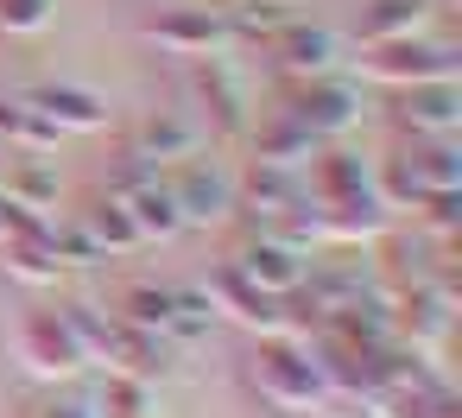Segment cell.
<instances>
[{
  "instance_id": "cell-1",
  "label": "cell",
  "mask_w": 462,
  "mask_h": 418,
  "mask_svg": "<svg viewBox=\"0 0 462 418\" xmlns=\"http://www.w3.org/2000/svg\"><path fill=\"white\" fill-rule=\"evenodd\" d=\"M241 380L279 418H329L336 412V393L323 380V361L298 336H254V348L241 361Z\"/></svg>"
},
{
  "instance_id": "cell-2",
  "label": "cell",
  "mask_w": 462,
  "mask_h": 418,
  "mask_svg": "<svg viewBox=\"0 0 462 418\" xmlns=\"http://www.w3.org/2000/svg\"><path fill=\"white\" fill-rule=\"evenodd\" d=\"M279 115H291L317 146L329 140H348L367 115V96L348 70H329V77H304V83H279Z\"/></svg>"
},
{
  "instance_id": "cell-3",
  "label": "cell",
  "mask_w": 462,
  "mask_h": 418,
  "mask_svg": "<svg viewBox=\"0 0 462 418\" xmlns=\"http://www.w3.org/2000/svg\"><path fill=\"white\" fill-rule=\"evenodd\" d=\"M14 355H20V367H26L32 380H45V386H70V380H83V374L96 367L89 348L77 342L64 304H32V311L20 317V330H14Z\"/></svg>"
},
{
  "instance_id": "cell-4",
  "label": "cell",
  "mask_w": 462,
  "mask_h": 418,
  "mask_svg": "<svg viewBox=\"0 0 462 418\" xmlns=\"http://www.w3.org/2000/svg\"><path fill=\"white\" fill-rule=\"evenodd\" d=\"M462 58L456 45L437 39H393V45H361L355 58V83H386V89H411V83H456Z\"/></svg>"
},
{
  "instance_id": "cell-5",
  "label": "cell",
  "mask_w": 462,
  "mask_h": 418,
  "mask_svg": "<svg viewBox=\"0 0 462 418\" xmlns=\"http://www.w3.org/2000/svg\"><path fill=\"white\" fill-rule=\"evenodd\" d=\"M165 184H171V203H178L184 228H222V222H235V165L216 159V146H203L184 165H171Z\"/></svg>"
},
{
  "instance_id": "cell-6",
  "label": "cell",
  "mask_w": 462,
  "mask_h": 418,
  "mask_svg": "<svg viewBox=\"0 0 462 418\" xmlns=\"http://www.w3.org/2000/svg\"><path fill=\"white\" fill-rule=\"evenodd\" d=\"M209 304H216V317H235V323H247L254 336H298L304 330V317H298V304L291 298H273V292H260L254 279H241L228 260L209 273Z\"/></svg>"
},
{
  "instance_id": "cell-7",
  "label": "cell",
  "mask_w": 462,
  "mask_h": 418,
  "mask_svg": "<svg viewBox=\"0 0 462 418\" xmlns=\"http://www.w3.org/2000/svg\"><path fill=\"white\" fill-rule=\"evenodd\" d=\"M140 39L159 45L165 58H190V64L235 51V33H228V14L222 7H165L159 20L140 26Z\"/></svg>"
},
{
  "instance_id": "cell-8",
  "label": "cell",
  "mask_w": 462,
  "mask_h": 418,
  "mask_svg": "<svg viewBox=\"0 0 462 418\" xmlns=\"http://www.w3.org/2000/svg\"><path fill=\"white\" fill-rule=\"evenodd\" d=\"M203 146H209V134H203V121L184 115V108H146V115H134V127H127V159H140V165H152V172H171V165L197 159Z\"/></svg>"
},
{
  "instance_id": "cell-9",
  "label": "cell",
  "mask_w": 462,
  "mask_h": 418,
  "mask_svg": "<svg viewBox=\"0 0 462 418\" xmlns=\"http://www.w3.org/2000/svg\"><path fill=\"white\" fill-rule=\"evenodd\" d=\"M108 190L127 203V216H134V228H140V241H146V247H152V241L184 235V216H178V203H171L165 172H152V165H140V159H121V172L108 178Z\"/></svg>"
},
{
  "instance_id": "cell-10",
  "label": "cell",
  "mask_w": 462,
  "mask_h": 418,
  "mask_svg": "<svg viewBox=\"0 0 462 418\" xmlns=\"http://www.w3.org/2000/svg\"><path fill=\"white\" fill-rule=\"evenodd\" d=\"M304 190H310V209L380 203V190H374V159H361V153H355V146H342V140L317 146V159L304 165Z\"/></svg>"
},
{
  "instance_id": "cell-11",
  "label": "cell",
  "mask_w": 462,
  "mask_h": 418,
  "mask_svg": "<svg viewBox=\"0 0 462 418\" xmlns=\"http://www.w3.org/2000/svg\"><path fill=\"white\" fill-rule=\"evenodd\" d=\"M197 77V102H203V134H209V146L216 140H241L247 127H254V108H247V83L235 77V64L228 58H203V64H190Z\"/></svg>"
},
{
  "instance_id": "cell-12",
  "label": "cell",
  "mask_w": 462,
  "mask_h": 418,
  "mask_svg": "<svg viewBox=\"0 0 462 418\" xmlns=\"http://www.w3.org/2000/svg\"><path fill=\"white\" fill-rule=\"evenodd\" d=\"M228 266H235L241 279H254L260 292H273V298H291V292L304 285V266H310V254H304V247H291V241H279V235H266V228H247V235L235 241Z\"/></svg>"
},
{
  "instance_id": "cell-13",
  "label": "cell",
  "mask_w": 462,
  "mask_h": 418,
  "mask_svg": "<svg viewBox=\"0 0 462 418\" xmlns=\"http://www.w3.org/2000/svg\"><path fill=\"white\" fill-rule=\"evenodd\" d=\"M386 115H393V127L405 140H449L462 127V83H411V89H393Z\"/></svg>"
},
{
  "instance_id": "cell-14",
  "label": "cell",
  "mask_w": 462,
  "mask_h": 418,
  "mask_svg": "<svg viewBox=\"0 0 462 418\" xmlns=\"http://www.w3.org/2000/svg\"><path fill=\"white\" fill-rule=\"evenodd\" d=\"M266 64L279 70V83L329 77V70H342V39H336L329 26H310V20H298V26H285L279 39H266Z\"/></svg>"
},
{
  "instance_id": "cell-15",
  "label": "cell",
  "mask_w": 462,
  "mask_h": 418,
  "mask_svg": "<svg viewBox=\"0 0 462 418\" xmlns=\"http://www.w3.org/2000/svg\"><path fill=\"white\" fill-rule=\"evenodd\" d=\"M178 355L184 348H171L159 330H134V323H108V342H102V367L127 374V380H146V386H159L178 367Z\"/></svg>"
},
{
  "instance_id": "cell-16",
  "label": "cell",
  "mask_w": 462,
  "mask_h": 418,
  "mask_svg": "<svg viewBox=\"0 0 462 418\" xmlns=\"http://www.w3.org/2000/svg\"><path fill=\"white\" fill-rule=\"evenodd\" d=\"M58 134H102L108 127V102L96 96V89H83V83H32V89H20Z\"/></svg>"
},
{
  "instance_id": "cell-17",
  "label": "cell",
  "mask_w": 462,
  "mask_h": 418,
  "mask_svg": "<svg viewBox=\"0 0 462 418\" xmlns=\"http://www.w3.org/2000/svg\"><path fill=\"white\" fill-rule=\"evenodd\" d=\"M241 146H247V159L254 165H273V172H304L310 159H317V140L291 121V115H266V121H254L247 134H241Z\"/></svg>"
},
{
  "instance_id": "cell-18",
  "label": "cell",
  "mask_w": 462,
  "mask_h": 418,
  "mask_svg": "<svg viewBox=\"0 0 462 418\" xmlns=\"http://www.w3.org/2000/svg\"><path fill=\"white\" fill-rule=\"evenodd\" d=\"M430 0H367L355 14V45H393V39H424Z\"/></svg>"
},
{
  "instance_id": "cell-19",
  "label": "cell",
  "mask_w": 462,
  "mask_h": 418,
  "mask_svg": "<svg viewBox=\"0 0 462 418\" xmlns=\"http://www.w3.org/2000/svg\"><path fill=\"white\" fill-rule=\"evenodd\" d=\"M77 228L102 247V260H121V254H140V247H146L140 228H134V216H127V203H121L115 190H96L89 209L77 216Z\"/></svg>"
},
{
  "instance_id": "cell-20",
  "label": "cell",
  "mask_w": 462,
  "mask_h": 418,
  "mask_svg": "<svg viewBox=\"0 0 462 418\" xmlns=\"http://www.w3.org/2000/svg\"><path fill=\"white\" fill-rule=\"evenodd\" d=\"M58 127L26 102V96H0V146L7 153H26V159H45V153H58Z\"/></svg>"
},
{
  "instance_id": "cell-21",
  "label": "cell",
  "mask_w": 462,
  "mask_h": 418,
  "mask_svg": "<svg viewBox=\"0 0 462 418\" xmlns=\"http://www.w3.org/2000/svg\"><path fill=\"white\" fill-rule=\"evenodd\" d=\"M222 14H228L235 45H266V39H279L285 26L304 20V14H298V0H235V7H222Z\"/></svg>"
},
{
  "instance_id": "cell-22",
  "label": "cell",
  "mask_w": 462,
  "mask_h": 418,
  "mask_svg": "<svg viewBox=\"0 0 462 418\" xmlns=\"http://www.w3.org/2000/svg\"><path fill=\"white\" fill-rule=\"evenodd\" d=\"M216 323H222V317H216V304H209L203 285H171V311H165V342H171V348L209 342Z\"/></svg>"
},
{
  "instance_id": "cell-23",
  "label": "cell",
  "mask_w": 462,
  "mask_h": 418,
  "mask_svg": "<svg viewBox=\"0 0 462 418\" xmlns=\"http://www.w3.org/2000/svg\"><path fill=\"white\" fill-rule=\"evenodd\" d=\"M165 311H171V285H159V279H127V285L115 292V311H108V317L165 336Z\"/></svg>"
},
{
  "instance_id": "cell-24",
  "label": "cell",
  "mask_w": 462,
  "mask_h": 418,
  "mask_svg": "<svg viewBox=\"0 0 462 418\" xmlns=\"http://www.w3.org/2000/svg\"><path fill=\"white\" fill-rule=\"evenodd\" d=\"M367 412H374V418H462V412H456V393H449V380H430V386L386 393V399H374Z\"/></svg>"
},
{
  "instance_id": "cell-25",
  "label": "cell",
  "mask_w": 462,
  "mask_h": 418,
  "mask_svg": "<svg viewBox=\"0 0 462 418\" xmlns=\"http://www.w3.org/2000/svg\"><path fill=\"white\" fill-rule=\"evenodd\" d=\"M152 405H159V393L146 380H127V374H108L102 393H96V412L102 418H152Z\"/></svg>"
},
{
  "instance_id": "cell-26",
  "label": "cell",
  "mask_w": 462,
  "mask_h": 418,
  "mask_svg": "<svg viewBox=\"0 0 462 418\" xmlns=\"http://www.w3.org/2000/svg\"><path fill=\"white\" fill-rule=\"evenodd\" d=\"M58 20V0H0V33L7 39H32Z\"/></svg>"
},
{
  "instance_id": "cell-27",
  "label": "cell",
  "mask_w": 462,
  "mask_h": 418,
  "mask_svg": "<svg viewBox=\"0 0 462 418\" xmlns=\"http://www.w3.org/2000/svg\"><path fill=\"white\" fill-rule=\"evenodd\" d=\"M26 418H102L96 412V393H77V386H51Z\"/></svg>"
},
{
  "instance_id": "cell-28",
  "label": "cell",
  "mask_w": 462,
  "mask_h": 418,
  "mask_svg": "<svg viewBox=\"0 0 462 418\" xmlns=\"http://www.w3.org/2000/svg\"><path fill=\"white\" fill-rule=\"evenodd\" d=\"M7 235H14V203L0 197V241H7Z\"/></svg>"
}]
</instances>
